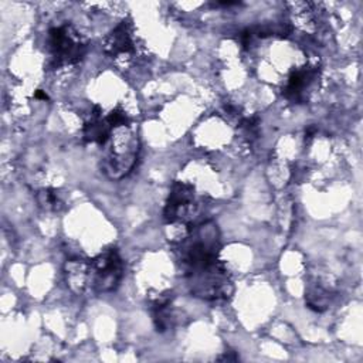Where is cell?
Segmentation results:
<instances>
[{"label":"cell","instance_id":"6da1fadb","mask_svg":"<svg viewBox=\"0 0 363 363\" xmlns=\"http://www.w3.org/2000/svg\"><path fill=\"white\" fill-rule=\"evenodd\" d=\"M218 230L213 223L193 228L179 245V259L187 275H191L217 261Z\"/></svg>","mask_w":363,"mask_h":363},{"label":"cell","instance_id":"7a4b0ae2","mask_svg":"<svg viewBox=\"0 0 363 363\" xmlns=\"http://www.w3.org/2000/svg\"><path fill=\"white\" fill-rule=\"evenodd\" d=\"M112 139L105 156L104 167L111 179H121L128 174L138 155V138L133 135L130 125L115 128L109 136Z\"/></svg>","mask_w":363,"mask_h":363},{"label":"cell","instance_id":"3957f363","mask_svg":"<svg viewBox=\"0 0 363 363\" xmlns=\"http://www.w3.org/2000/svg\"><path fill=\"white\" fill-rule=\"evenodd\" d=\"M47 45L51 61L55 67L77 64L85 52V43L69 24L50 28Z\"/></svg>","mask_w":363,"mask_h":363},{"label":"cell","instance_id":"277c9868","mask_svg":"<svg viewBox=\"0 0 363 363\" xmlns=\"http://www.w3.org/2000/svg\"><path fill=\"white\" fill-rule=\"evenodd\" d=\"M123 272V264L115 248H108L89 261V288L95 292L113 291Z\"/></svg>","mask_w":363,"mask_h":363},{"label":"cell","instance_id":"5b68a950","mask_svg":"<svg viewBox=\"0 0 363 363\" xmlns=\"http://www.w3.org/2000/svg\"><path fill=\"white\" fill-rule=\"evenodd\" d=\"M189 277L193 281V284H190L193 295L203 299H225L233 291L227 269L218 262V259Z\"/></svg>","mask_w":363,"mask_h":363},{"label":"cell","instance_id":"8992f818","mask_svg":"<svg viewBox=\"0 0 363 363\" xmlns=\"http://www.w3.org/2000/svg\"><path fill=\"white\" fill-rule=\"evenodd\" d=\"M197 213V203L194 199V187L189 183L174 182L163 216L169 223H189Z\"/></svg>","mask_w":363,"mask_h":363},{"label":"cell","instance_id":"52a82bcc","mask_svg":"<svg viewBox=\"0 0 363 363\" xmlns=\"http://www.w3.org/2000/svg\"><path fill=\"white\" fill-rule=\"evenodd\" d=\"M319 75L318 67H302L295 69L286 79L284 86V96L292 102H303L306 99V91L312 86L313 81Z\"/></svg>","mask_w":363,"mask_h":363},{"label":"cell","instance_id":"ba28073f","mask_svg":"<svg viewBox=\"0 0 363 363\" xmlns=\"http://www.w3.org/2000/svg\"><path fill=\"white\" fill-rule=\"evenodd\" d=\"M133 48L135 44L129 21H122L118 24L104 40V51L112 57L130 52Z\"/></svg>","mask_w":363,"mask_h":363},{"label":"cell","instance_id":"9c48e42d","mask_svg":"<svg viewBox=\"0 0 363 363\" xmlns=\"http://www.w3.org/2000/svg\"><path fill=\"white\" fill-rule=\"evenodd\" d=\"M65 275L68 286L74 292H82L89 286V261L72 258L65 264Z\"/></svg>","mask_w":363,"mask_h":363},{"label":"cell","instance_id":"30bf717a","mask_svg":"<svg viewBox=\"0 0 363 363\" xmlns=\"http://www.w3.org/2000/svg\"><path fill=\"white\" fill-rule=\"evenodd\" d=\"M305 298L306 305L316 312H322L329 306V292L322 286H312Z\"/></svg>","mask_w":363,"mask_h":363},{"label":"cell","instance_id":"8fae6325","mask_svg":"<svg viewBox=\"0 0 363 363\" xmlns=\"http://www.w3.org/2000/svg\"><path fill=\"white\" fill-rule=\"evenodd\" d=\"M37 203L41 208L47 211H55L61 206V199L57 190L54 189H41L37 193Z\"/></svg>","mask_w":363,"mask_h":363},{"label":"cell","instance_id":"7c38bea8","mask_svg":"<svg viewBox=\"0 0 363 363\" xmlns=\"http://www.w3.org/2000/svg\"><path fill=\"white\" fill-rule=\"evenodd\" d=\"M35 98H40V99H47L48 96H47V94H44V92L38 91V92H35Z\"/></svg>","mask_w":363,"mask_h":363}]
</instances>
